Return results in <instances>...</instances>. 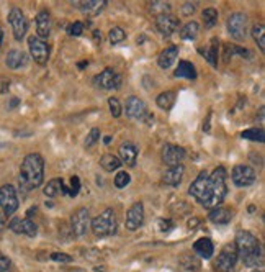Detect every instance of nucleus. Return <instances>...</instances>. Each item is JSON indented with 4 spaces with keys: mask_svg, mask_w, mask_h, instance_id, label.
Wrapping results in <instances>:
<instances>
[{
    "mask_svg": "<svg viewBox=\"0 0 265 272\" xmlns=\"http://www.w3.org/2000/svg\"><path fill=\"white\" fill-rule=\"evenodd\" d=\"M234 248L238 251V257H241L242 262L247 267H257L262 262V251L257 238L247 230H241L236 234Z\"/></svg>",
    "mask_w": 265,
    "mask_h": 272,
    "instance_id": "nucleus-1",
    "label": "nucleus"
},
{
    "mask_svg": "<svg viewBox=\"0 0 265 272\" xmlns=\"http://www.w3.org/2000/svg\"><path fill=\"white\" fill-rule=\"evenodd\" d=\"M44 179V159L41 154L31 153L23 159L20 167V184L26 190L38 189Z\"/></svg>",
    "mask_w": 265,
    "mask_h": 272,
    "instance_id": "nucleus-2",
    "label": "nucleus"
},
{
    "mask_svg": "<svg viewBox=\"0 0 265 272\" xmlns=\"http://www.w3.org/2000/svg\"><path fill=\"white\" fill-rule=\"evenodd\" d=\"M226 177H227V172H226L224 167H216L215 171L210 174L208 195H206V200L203 202L205 208L213 210V208H216L223 203L224 197L227 194Z\"/></svg>",
    "mask_w": 265,
    "mask_h": 272,
    "instance_id": "nucleus-3",
    "label": "nucleus"
},
{
    "mask_svg": "<svg viewBox=\"0 0 265 272\" xmlns=\"http://www.w3.org/2000/svg\"><path fill=\"white\" fill-rule=\"evenodd\" d=\"M90 228L93 234L97 238H105V236H113L118 228V220L113 210H105L102 211L98 217H95L90 222Z\"/></svg>",
    "mask_w": 265,
    "mask_h": 272,
    "instance_id": "nucleus-4",
    "label": "nucleus"
},
{
    "mask_svg": "<svg viewBox=\"0 0 265 272\" xmlns=\"http://www.w3.org/2000/svg\"><path fill=\"white\" fill-rule=\"evenodd\" d=\"M236 264H238V251H236L234 245H227L219 253L215 262V269L216 272H234Z\"/></svg>",
    "mask_w": 265,
    "mask_h": 272,
    "instance_id": "nucleus-5",
    "label": "nucleus"
},
{
    "mask_svg": "<svg viewBox=\"0 0 265 272\" xmlns=\"http://www.w3.org/2000/svg\"><path fill=\"white\" fill-rule=\"evenodd\" d=\"M0 208L4 210V215L9 217L13 215L18 208V197H17V190L13 186L7 184V186L0 187Z\"/></svg>",
    "mask_w": 265,
    "mask_h": 272,
    "instance_id": "nucleus-6",
    "label": "nucleus"
},
{
    "mask_svg": "<svg viewBox=\"0 0 265 272\" xmlns=\"http://www.w3.org/2000/svg\"><path fill=\"white\" fill-rule=\"evenodd\" d=\"M9 23L13 30V36L17 41H21L25 38V35L28 32V20L25 17V13L21 12L17 7H13L9 13Z\"/></svg>",
    "mask_w": 265,
    "mask_h": 272,
    "instance_id": "nucleus-7",
    "label": "nucleus"
},
{
    "mask_svg": "<svg viewBox=\"0 0 265 272\" xmlns=\"http://www.w3.org/2000/svg\"><path fill=\"white\" fill-rule=\"evenodd\" d=\"M227 30L236 41H244L247 33V17L244 13L236 12L227 18Z\"/></svg>",
    "mask_w": 265,
    "mask_h": 272,
    "instance_id": "nucleus-8",
    "label": "nucleus"
},
{
    "mask_svg": "<svg viewBox=\"0 0 265 272\" xmlns=\"http://www.w3.org/2000/svg\"><path fill=\"white\" fill-rule=\"evenodd\" d=\"M208 187H210V174L206 171H202L196 175V179L191 182V186L188 189V194L196 198L198 203H202L206 200V195H208Z\"/></svg>",
    "mask_w": 265,
    "mask_h": 272,
    "instance_id": "nucleus-9",
    "label": "nucleus"
},
{
    "mask_svg": "<svg viewBox=\"0 0 265 272\" xmlns=\"http://www.w3.org/2000/svg\"><path fill=\"white\" fill-rule=\"evenodd\" d=\"M28 48H29V54H31L33 59L44 66L48 63L49 59V46H48V43L38 38V36H29V40H28Z\"/></svg>",
    "mask_w": 265,
    "mask_h": 272,
    "instance_id": "nucleus-10",
    "label": "nucleus"
},
{
    "mask_svg": "<svg viewBox=\"0 0 265 272\" xmlns=\"http://www.w3.org/2000/svg\"><path fill=\"white\" fill-rule=\"evenodd\" d=\"M231 177L234 186L238 187H250L252 184L255 182V171L250 166L246 164H239V166H234L233 172H231Z\"/></svg>",
    "mask_w": 265,
    "mask_h": 272,
    "instance_id": "nucleus-11",
    "label": "nucleus"
},
{
    "mask_svg": "<svg viewBox=\"0 0 265 272\" xmlns=\"http://www.w3.org/2000/svg\"><path fill=\"white\" fill-rule=\"evenodd\" d=\"M124 112H126L128 118L141 122L147 116V107L144 104V100L136 97V95H131L126 100V105H124Z\"/></svg>",
    "mask_w": 265,
    "mask_h": 272,
    "instance_id": "nucleus-12",
    "label": "nucleus"
},
{
    "mask_svg": "<svg viewBox=\"0 0 265 272\" xmlns=\"http://www.w3.org/2000/svg\"><path fill=\"white\" fill-rule=\"evenodd\" d=\"M71 228L76 236H84L90 228V213L87 208H79L71 218Z\"/></svg>",
    "mask_w": 265,
    "mask_h": 272,
    "instance_id": "nucleus-13",
    "label": "nucleus"
},
{
    "mask_svg": "<svg viewBox=\"0 0 265 272\" xmlns=\"http://www.w3.org/2000/svg\"><path fill=\"white\" fill-rule=\"evenodd\" d=\"M183 159H185V149L182 146L164 144V148H162V161H164V164H167L169 167L179 166L182 164Z\"/></svg>",
    "mask_w": 265,
    "mask_h": 272,
    "instance_id": "nucleus-14",
    "label": "nucleus"
},
{
    "mask_svg": "<svg viewBox=\"0 0 265 272\" xmlns=\"http://www.w3.org/2000/svg\"><path fill=\"white\" fill-rule=\"evenodd\" d=\"M144 223V205L136 202L131 205V208L126 213V228L129 231H136Z\"/></svg>",
    "mask_w": 265,
    "mask_h": 272,
    "instance_id": "nucleus-15",
    "label": "nucleus"
},
{
    "mask_svg": "<svg viewBox=\"0 0 265 272\" xmlns=\"http://www.w3.org/2000/svg\"><path fill=\"white\" fill-rule=\"evenodd\" d=\"M179 26H180V20L175 15H172V13H165V15H160L156 18L157 32L164 36H171L175 32H179Z\"/></svg>",
    "mask_w": 265,
    "mask_h": 272,
    "instance_id": "nucleus-16",
    "label": "nucleus"
},
{
    "mask_svg": "<svg viewBox=\"0 0 265 272\" xmlns=\"http://www.w3.org/2000/svg\"><path fill=\"white\" fill-rule=\"evenodd\" d=\"M95 82H97V85L102 87V89L112 90V89H118V87L121 85V77L118 76L112 68H107L95 77Z\"/></svg>",
    "mask_w": 265,
    "mask_h": 272,
    "instance_id": "nucleus-17",
    "label": "nucleus"
},
{
    "mask_svg": "<svg viewBox=\"0 0 265 272\" xmlns=\"http://www.w3.org/2000/svg\"><path fill=\"white\" fill-rule=\"evenodd\" d=\"M9 228L17 234H26L29 238H35L36 233H38V228H36L35 222H31L29 218H13L9 223Z\"/></svg>",
    "mask_w": 265,
    "mask_h": 272,
    "instance_id": "nucleus-18",
    "label": "nucleus"
},
{
    "mask_svg": "<svg viewBox=\"0 0 265 272\" xmlns=\"http://www.w3.org/2000/svg\"><path fill=\"white\" fill-rule=\"evenodd\" d=\"M120 161L121 163H124L126 166H135L136 164V159H138V146L135 143H123L120 146Z\"/></svg>",
    "mask_w": 265,
    "mask_h": 272,
    "instance_id": "nucleus-19",
    "label": "nucleus"
},
{
    "mask_svg": "<svg viewBox=\"0 0 265 272\" xmlns=\"http://www.w3.org/2000/svg\"><path fill=\"white\" fill-rule=\"evenodd\" d=\"M36 33L41 40H46L51 35V17L48 10H41L36 17Z\"/></svg>",
    "mask_w": 265,
    "mask_h": 272,
    "instance_id": "nucleus-20",
    "label": "nucleus"
},
{
    "mask_svg": "<svg viewBox=\"0 0 265 272\" xmlns=\"http://www.w3.org/2000/svg\"><path fill=\"white\" fill-rule=\"evenodd\" d=\"M183 172H185V169H183L182 164L172 166V167H169L167 171L164 172V175H162V180H164L167 186L177 187L182 182V179H183Z\"/></svg>",
    "mask_w": 265,
    "mask_h": 272,
    "instance_id": "nucleus-21",
    "label": "nucleus"
},
{
    "mask_svg": "<svg viewBox=\"0 0 265 272\" xmlns=\"http://www.w3.org/2000/svg\"><path fill=\"white\" fill-rule=\"evenodd\" d=\"M26 63H28L26 54L23 51H18V49H12L5 57L7 68H10V69H20V68H23V66H26Z\"/></svg>",
    "mask_w": 265,
    "mask_h": 272,
    "instance_id": "nucleus-22",
    "label": "nucleus"
},
{
    "mask_svg": "<svg viewBox=\"0 0 265 272\" xmlns=\"http://www.w3.org/2000/svg\"><path fill=\"white\" fill-rule=\"evenodd\" d=\"M193 251L200 257H203V259H210L213 256V251H215V246H213V241L210 238H200L195 241Z\"/></svg>",
    "mask_w": 265,
    "mask_h": 272,
    "instance_id": "nucleus-23",
    "label": "nucleus"
},
{
    "mask_svg": "<svg viewBox=\"0 0 265 272\" xmlns=\"http://www.w3.org/2000/svg\"><path fill=\"white\" fill-rule=\"evenodd\" d=\"M233 218V210L226 207H216L210 211V220L216 225H227Z\"/></svg>",
    "mask_w": 265,
    "mask_h": 272,
    "instance_id": "nucleus-24",
    "label": "nucleus"
},
{
    "mask_svg": "<svg viewBox=\"0 0 265 272\" xmlns=\"http://www.w3.org/2000/svg\"><path fill=\"white\" fill-rule=\"evenodd\" d=\"M177 54H179V48H177V46H169V48H165V49L159 54V59H157L159 68H162V69L172 68V64H174L175 59H177Z\"/></svg>",
    "mask_w": 265,
    "mask_h": 272,
    "instance_id": "nucleus-25",
    "label": "nucleus"
},
{
    "mask_svg": "<svg viewBox=\"0 0 265 272\" xmlns=\"http://www.w3.org/2000/svg\"><path fill=\"white\" fill-rule=\"evenodd\" d=\"M105 7H107V0H82V2H79V9L92 17L100 13Z\"/></svg>",
    "mask_w": 265,
    "mask_h": 272,
    "instance_id": "nucleus-26",
    "label": "nucleus"
},
{
    "mask_svg": "<svg viewBox=\"0 0 265 272\" xmlns=\"http://www.w3.org/2000/svg\"><path fill=\"white\" fill-rule=\"evenodd\" d=\"M175 77L179 79H187V80H195L196 79V69L190 61H180L177 69L174 72Z\"/></svg>",
    "mask_w": 265,
    "mask_h": 272,
    "instance_id": "nucleus-27",
    "label": "nucleus"
},
{
    "mask_svg": "<svg viewBox=\"0 0 265 272\" xmlns=\"http://www.w3.org/2000/svg\"><path fill=\"white\" fill-rule=\"evenodd\" d=\"M175 99H177V95L174 90H167V92H162L157 95V99H156V104L159 108L162 110H171L175 104Z\"/></svg>",
    "mask_w": 265,
    "mask_h": 272,
    "instance_id": "nucleus-28",
    "label": "nucleus"
},
{
    "mask_svg": "<svg viewBox=\"0 0 265 272\" xmlns=\"http://www.w3.org/2000/svg\"><path fill=\"white\" fill-rule=\"evenodd\" d=\"M198 32H200V26H198L196 21H188L187 25H183V28H180V38L185 41H193Z\"/></svg>",
    "mask_w": 265,
    "mask_h": 272,
    "instance_id": "nucleus-29",
    "label": "nucleus"
},
{
    "mask_svg": "<svg viewBox=\"0 0 265 272\" xmlns=\"http://www.w3.org/2000/svg\"><path fill=\"white\" fill-rule=\"evenodd\" d=\"M100 166H102L103 171L113 172L121 166V161L116 156H113V154H105V156H102V159H100Z\"/></svg>",
    "mask_w": 265,
    "mask_h": 272,
    "instance_id": "nucleus-30",
    "label": "nucleus"
},
{
    "mask_svg": "<svg viewBox=\"0 0 265 272\" xmlns=\"http://www.w3.org/2000/svg\"><path fill=\"white\" fill-rule=\"evenodd\" d=\"M218 46H219V40L213 38L211 45L208 48H205V51H203V56L210 61L211 66H218Z\"/></svg>",
    "mask_w": 265,
    "mask_h": 272,
    "instance_id": "nucleus-31",
    "label": "nucleus"
},
{
    "mask_svg": "<svg viewBox=\"0 0 265 272\" xmlns=\"http://www.w3.org/2000/svg\"><path fill=\"white\" fill-rule=\"evenodd\" d=\"M62 186H64V180L62 179H53L48 182V186H44V195L49 197V198H54L59 192H62Z\"/></svg>",
    "mask_w": 265,
    "mask_h": 272,
    "instance_id": "nucleus-32",
    "label": "nucleus"
},
{
    "mask_svg": "<svg viewBox=\"0 0 265 272\" xmlns=\"http://www.w3.org/2000/svg\"><path fill=\"white\" fill-rule=\"evenodd\" d=\"M202 18H203V25H205L206 30H211V28H215V25L218 23V12L213 9V7L205 9Z\"/></svg>",
    "mask_w": 265,
    "mask_h": 272,
    "instance_id": "nucleus-33",
    "label": "nucleus"
},
{
    "mask_svg": "<svg viewBox=\"0 0 265 272\" xmlns=\"http://www.w3.org/2000/svg\"><path fill=\"white\" fill-rule=\"evenodd\" d=\"M250 35H252L254 41L257 43V46H259V49L265 51V26L263 25H254L252 30H250Z\"/></svg>",
    "mask_w": 265,
    "mask_h": 272,
    "instance_id": "nucleus-34",
    "label": "nucleus"
},
{
    "mask_svg": "<svg viewBox=\"0 0 265 272\" xmlns=\"http://www.w3.org/2000/svg\"><path fill=\"white\" fill-rule=\"evenodd\" d=\"M149 10L154 17H160V15H165V13H171V5L165 4V2H152L149 4Z\"/></svg>",
    "mask_w": 265,
    "mask_h": 272,
    "instance_id": "nucleus-35",
    "label": "nucleus"
},
{
    "mask_svg": "<svg viewBox=\"0 0 265 272\" xmlns=\"http://www.w3.org/2000/svg\"><path fill=\"white\" fill-rule=\"evenodd\" d=\"M241 136L246 138V139H252V141H260V143L265 141V135H263V130H262V128H250V130H246V131H242Z\"/></svg>",
    "mask_w": 265,
    "mask_h": 272,
    "instance_id": "nucleus-36",
    "label": "nucleus"
},
{
    "mask_svg": "<svg viewBox=\"0 0 265 272\" xmlns=\"http://www.w3.org/2000/svg\"><path fill=\"white\" fill-rule=\"evenodd\" d=\"M108 38H110V43H112V45H118V43L124 41V38H126V33H124V30L121 26H115V28L110 30Z\"/></svg>",
    "mask_w": 265,
    "mask_h": 272,
    "instance_id": "nucleus-37",
    "label": "nucleus"
},
{
    "mask_svg": "<svg viewBox=\"0 0 265 272\" xmlns=\"http://www.w3.org/2000/svg\"><path fill=\"white\" fill-rule=\"evenodd\" d=\"M131 177H129V174L126 171H120V172H116L115 175V187L118 189H124L129 184Z\"/></svg>",
    "mask_w": 265,
    "mask_h": 272,
    "instance_id": "nucleus-38",
    "label": "nucleus"
},
{
    "mask_svg": "<svg viewBox=\"0 0 265 272\" xmlns=\"http://www.w3.org/2000/svg\"><path fill=\"white\" fill-rule=\"evenodd\" d=\"M108 107H110V113H112L115 118L121 116L123 108H121V104H120V100H118V99L110 97V99H108Z\"/></svg>",
    "mask_w": 265,
    "mask_h": 272,
    "instance_id": "nucleus-39",
    "label": "nucleus"
},
{
    "mask_svg": "<svg viewBox=\"0 0 265 272\" xmlns=\"http://www.w3.org/2000/svg\"><path fill=\"white\" fill-rule=\"evenodd\" d=\"M98 138H100V130L98 128H92L90 133H88L87 138H85V148H92V146L98 141Z\"/></svg>",
    "mask_w": 265,
    "mask_h": 272,
    "instance_id": "nucleus-40",
    "label": "nucleus"
},
{
    "mask_svg": "<svg viewBox=\"0 0 265 272\" xmlns=\"http://www.w3.org/2000/svg\"><path fill=\"white\" fill-rule=\"evenodd\" d=\"M68 33L71 36H80L84 33V23H82V21H74V23L69 25Z\"/></svg>",
    "mask_w": 265,
    "mask_h": 272,
    "instance_id": "nucleus-41",
    "label": "nucleus"
},
{
    "mask_svg": "<svg viewBox=\"0 0 265 272\" xmlns=\"http://www.w3.org/2000/svg\"><path fill=\"white\" fill-rule=\"evenodd\" d=\"M79 189H80V180L77 175H74V177L71 179V189H68V195L74 197L79 194Z\"/></svg>",
    "mask_w": 265,
    "mask_h": 272,
    "instance_id": "nucleus-42",
    "label": "nucleus"
},
{
    "mask_svg": "<svg viewBox=\"0 0 265 272\" xmlns=\"http://www.w3.org/2000/svg\"><path fill=\"white\" fill-rule=\"evenodd\" d=\"M51 259L56 262H61V264H68L72 261V257L69 254H64V253H53L51 254Z\"/></svg>",
    "mask_w": 265,
    "mask_h": 272,
    "instance_id": "nucleus-43",
    "label": "nucleus"
},
{
    "mask_svg": "<svg viewBox=\"0 0 265 272\" xmlns=\"http://www.w3.org/2000/svg\"><path fill=\"white\" fill-rule=\"evenodd\" d=\"M10 259L4 254H0V272H7L10 269Z\"/></svg>",
    "mask_w": 265,
    "mask_h": 272,
    "instance_id": "nucleus-44",
    "label": "nucleus"
},
{
    "mask_svg": "<svg viewBox=\"0 0 265 272\" xmlns=\"http://www.w3.org/2000/svg\"><path fill=\"white\" fill-rule=\"evenodd\" d=\"M236 53H239L242 57H247V59H250V57H252V53H250L249 49H246V48H241V46H234L233 48Z\"/></svg>",
    "mask_w": 265,
    "mask_h": 272,
    "instance_id": "nucleus-45",
    "label": "nucleus"
},
{
    "mask_svg": "<svg viewBox=\"0 0 265 272\" xmlns=\"http://www.w3.org/2000/svg\"><path fill=\"white\" fill-rule=\"evenodd\" d=\"M195 10V5H191V4H187L185 7H183V13H185V15H188L190 12H193Z\"/></svg>",
    "mask_w": 265,
    "mask_h": 272,
    "instance_id": "nucleus-46",
    "label": "nucleus"
},
{
    "mask_svg": "<svg viewBox=\"0 0 265 272\" xmlns=\"http://www.w3.org/2000/svg\"><path fill=\"white\" fill-rule=\"evenodd\" d=\"M5 228V215L4 213H0V231H2Z\"/></svg>",
    "mask_w": 265,
    "mask_h": 272,
    "instance_id": "nucleus-47",
    "label": "nucleus"
},
{
    "mask_svg": "<svg viewBox=\"0 0 265 272\" xmlns=\"http://www.w3.org/2000/svg\"><path fill=\"white\" fill-rule=\"evenodd\" d=\"M259 122L263 123V107H260V110H259Z\"/></svg>",
    "mask_w": 265,
    "mask_h": 272,
    "instance_id": "nucleus-48",
    "label": "nucleus"
},
{
    "mask_svg": "<svg viewBox=\"0 0 265 272\" xmlns=\"http://www.w3.org/2000/svg\"><path fill=\"white\" fill-rule=\"evenodd\" d=\"M18 99H12V102H10V108H15V105H18Z\"/></svg>",
    "mask_w": 265,
    "mask_h": 272,
    "instance_id": "nucleus-49",
    "label": "nucleus"
},
{
    "mask_svg": "<svg viewBox=\"0 0 265 272\" xmlns=\"http://www.w3.org/2000/svg\"><path fill=\"white\" fill-rule=\"evenodd\" d=\"M2 40H4V33L0 30V48H2Z\"/></svg>",
    "mask_w": 265,
    "mask_h": 272,
    "instance_id": "nucleus-50",
    "label": "nucleus"
}]
</instances>
